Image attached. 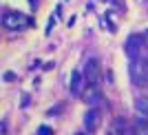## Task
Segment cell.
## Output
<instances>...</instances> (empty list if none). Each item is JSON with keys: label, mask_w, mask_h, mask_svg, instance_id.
<instances>
[{"label": "cell", "mask_w": 148, "mask_h": 135, "mask_svg": "<svg viewBox=\"0 0 148 135\" xmlns=\"http://www.w3.org/2000/svg\"><path fill=\"white\" fill-rule=\"evenodd\" d=\"M31 25V18L27 13H20V11H7L2 16V27L7 31H22Z\"/></svg>", "instance_id": "cell-1"}, {"label": "cell", "mask_w": 148, "mask_h": 135, "mask_svg": "<svg viewBox=\"0 0 148 135\" xmlns=\"http://www.w3.org/2000/svg\"><path fill=\"white\" fill-rule=\"evenodd\" d=\"M130 80L137 86H148V64L139 58L130 60Z\"/></svg>", "instance_id": "cell-2"}, {"label": "cell", "mask_w": 148, "mask_h": 135, "mask_svg": "<svg viewBox=\"0 0 148 135\" xmlns=\"http://www.w3.org/2000/svg\"><path fill=\"white\" fill-rule=\"evenodd\" d=\"M142 47H146V44H144V33H130V36L126 38V42H124V51H126V55H128L130 60L139 58Z\"/></svg>", "instance_id": "cell-3"}, {"label": "cell", "mask_w": 148, "mask_h": 135, "mask_svg": "<svg viewBox=\"0 0 148 135\" xmlns=\"http://www.w3.org/2000/svg\"><path fill=\"white\" fill-rule=\"evenodd\" d=\"M86 86H88V82H86L82 71H73L71 73V80H69V93L71 95H82Z\"/></svg>", "instance_id": "cell-4"}, {"label": "cell", "mask_w": 148, "mask_h": 135, "mask_svg": "<svg viewBox=\"0 0 148 135\" xmlns=\"http://www.w3.org/2000/svg\"><path fill=\"white\" fill-rule=\"evenodd\" d=\"M82 100H84L91 109H95L97 104H102V89H99L97 84H88L86 89H84V93H82Z\"/></svg>", "instance_id": "cell-5"}, {"label": "cell", "mask_w": 148, "mask_h": 135, "mask_svg": "<svg viewBox=\"0 0 148 135\" xmlns=\"http://www.w3.org/2000/svg\"><path fill=\"white\" fill-rule=\"evenodd\" d=\"M84 78H86V82L88 84H97L99 82V62L97 60H86V64H84Z\"/></svg>", "instance_id": "cell-6"}, {"label": "cell", "mask_w": 148, "mask_h": 135, "mask_svg": "<svg viewBox=\"0 0 148 135\" xmlns=\"http://www.w3.org/2000/svg\"><path fill=\"white\" fill-rule=\"evenodd\" d=\"M99 122H102V113H99L97 109H88L86 113H84V129H86L88 133H93V131L97 129Z\"/></svg>", "instance_id": "cell-7"}, {"label": "cell", "mask_w": 148, "mask_h": 135, "mask_svg": "<svg viewBox=\"0 0 148 135\" xmlns=\"http://www.w3.org/2000/svg\"><path fill=\"white\" fill-rule=\"evenodd\" d=\"M126 129H128L126 120L117 117V120H115V122L111 124V129H108V133H106V135H126Z\"/></svg>", "instance_id": "cell-8"}, {"label": "cell", "mask_w": 148, "mask_h": 135, "mask_svg": "<svg viewBox=\"0 0 148 135\" xmlns=\"http://www.w3.org/2000/svg\"><path fill=\"white\" fill-rule=\"evenodd\" d=\"M135 129L137 131H144V133L148 131V117L146 115H137L135 117Z\"/></svg>", "instance_id": "cell-9"}, {"label": "cell", "mask_w": 148, "mask_h": 135, "mask_svg": "<svg viewBox=\"0 0 148 135\" xmlns=\"http://www.w3.org/2000/svg\"><path fill=\"white\" fill-rule=\"evenodd\" d=\"M137 111H139V113H148V102L146 100H137Z\"/></svg>", "instance_id": "cell-10"}, {"label": "cell", "mask_w": 148, "mask_h": 135, "mask_svg": "<svg viewBox=\"0 0 148 135\" xmlns=\"http://www.w3.org/2000/svg\"><path fill=\"white\" fill-rule=\"evenodd\" d=\"M38 135H53V131H51L49 126H40V129H38Z\"/></svg>", "instance_id": "cell-11"}, {"label": "cell", "mask_w": 148, "mask_h": 135, "mask_svg": "<svg viewBox=\"0 0 148 135\" xmlns=\"http://www.w3.org/2000/svg\"><path fill=\"white\" fill-rule=\"evenodd\" d=\"M5 80L7 82H13V80H16V75H13V73H5Z\"/></svg>", "instance_id": "cell-12"}, {"label": "cell", "mask_w": 148, "mask_h": 135, "mask_svg": "<svg viewBox=\"0 0 148 135\" xmlns=\"http://www.w3.org/2000/svg\"><path fill=\"white\" fill-rule=\"evenodd\" d=\"M144 44H146V47H148V29L144 31Z\"/></svg>", "instance_id": "cell-13"}, {"label": "cell", "mask_w": 148, "mask_h": 135, "mask_svg": "<svg viewBox=\"0 0 148 135\" xmlns=\"http://www.w3.org/2000/svg\"><path fill=\"white\" fill-rule=\"evenodd\" d=\"M144 135H148V131H146V133H144Z\"/></svg>", "instance_id": "cell-14"}, {"label": "cell", "mask_w": 148, "mask_h": 135, "mask_svg": "<svg viewBox=\"0 0 148 135\" xmlns=\"http://www.w3.org/2000/svg\"><path fill=\"white\" fill-rule=\"evenodd\" d=\"M139 2H144V0H139Z\"/></svg>", "instance_id": "cell-15"}]
</instances>
